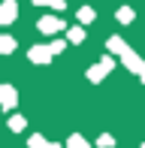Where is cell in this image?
<instances>
[{"label": "cell", "mask_w": 145, "mask_h": 148, "mask_svg": "<svg viewBox=\"0 0 145 148\" xmlns=\"http://www.w3.org/2000/svg\"><path fill=\"white\" fill-rule=\"evenodd\" d=\"M0 103L9 109V106H15V94H12V88H0Z\"/></svg>", "instance_id": "obj_2"}, {"label": "cell", "mask_w": 145, "mask_h": 148, "mask_svg": "<svg viewBox=\"0 0 145 148\" xmlns=\"http://www.w3.org/2000/svg\"><path fill=\"white\" fill-rule=\"evenodd\" d=\"M118 18H124V21H130V18H133V12H130V9H121V12H118Z\"/></svg>", "instance_id": "obj_7"}, {"label": "cell", "mask_w": 145, "mask_h": 148, "mask_svg": "<svg viewBox=\"0 0 145 148\" xmlns=\"http://www.w3.org/2000/svg\"><path fill=\"white\" fill-rule=\"evenodd\" d=\"M12 49H15V42H12L9 36H0V51L6 55V51H12Z\"/></svg>", "instance_id": "obj_5"}, {"label": "cell", "mask_w": 145, "mask_h": 148, "mask_svg": "<svg viewBox=\"0 0 145 148\" xmlns=\"http://www.w3.org/2000/svg\"><path fill=\"white\" fill-rule=\"evenodd\" d=\"M39 27H42V30H61V21H57V18H42Z\"/></svg>", "instance_id": "obj_4"}, {"label": "cell", "mask_w": 145, "mask_h": 148, "mask_svg": "<svg viewBox=\"0 0 145 148\" xmlns=\"http://www.w3.org/2000/svg\"><path fill=\"white\" fill-rule=\"evenodd\" d=\"M12 18H15V3H12V0H6L3 9H0V24H9Z\"/></svg>", "instance_id": "obj_1"}, {"label": "cell", "mask_w": 145, "mask_h": 148, "mask_svg": "<svg viewBox=\"0 0 145 148\" xmlns=\"http://www.w3.org/2000/svg\"><path fill=\"white\" fill-rule=\"evenodd\" d=\"M70 148H88V145H85V142H82V139H79V136H76V139H72V142H70Z\"/></svg>", "instance_id": "obj_8"}, {"label": "cell", "mask_w": 145, "mask_h": 148, "mask_svg": "<svg viewBox=\"0 0 145 148\" xmlns=\"http://www.w3.org/2000/svg\"><path fill=\"white\" fill-rule=\"evenodd\" d=\"M109 66H112V60H103L100 66H94V70H91V79H103V76H106V70H109Z\"/></svg>", "instance_id": "obj_3"}, {"label": "cell", "mask_w": 145, "mask_h": 148, "mask_svg": "<svg viewBox=\"0 0 145 148\" xmlns=\"http://www.w3.org/2000/svg\"><path fill=\"white\" fill-rule=\"evenodd\" d=\"M49 55H51V51H45V49H34V51H30L34 60H49Z\"/></svg>", "instance_id": "obj_6"}, {"label": "cell", "mask_w": 145, "mask_h": 148, "mask_svg": "<svg viewBox=\"0 0 145 148\" xmlns=\"http://www.w3.org/2000/svg\"><path fill=\"white\" fill-rule=\"evenodd\" d=\"M51 148H57V145H51Z\"/></svg>", "instance_id": "obj_9"}]
</instances>
